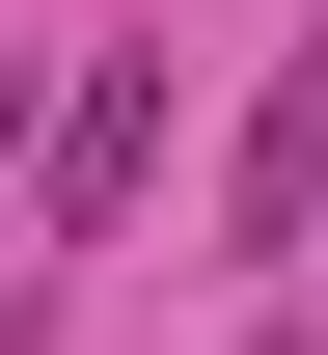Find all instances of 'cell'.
Here are the masks:
<instances>
[{
	"label": "cell",
	"instance_id": "obj_2",
	"mask_svg": "<svg viewBox=\"0 0 328 355\" xmlns=\"http://www.w3.org/2000/svg\"><path fill=\"white\" fill-rule=\"evenodd\" d=\"M137 164H164V83H137V55H83V110H55V246L137 219Z\"/></svg>",
	"mask_w": 328,
	"mask_h": 355
},
{
	"label": "cell",
	"instance_id": "obj_1",
	"mask_svg": "<svg viewBox=\"0 0 328 355\" xmlns=\"http://www.w3.org/2000/svg\"><path fill=\"white\" fill-rule=\"evenodd\" d=\"M328 219V28L274 55V110H246V164H219V246H301Z\"/></svg>",
	"mask_w": 328,
	"mask_h": 355
}]
</instances>
